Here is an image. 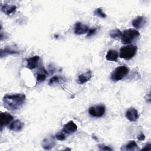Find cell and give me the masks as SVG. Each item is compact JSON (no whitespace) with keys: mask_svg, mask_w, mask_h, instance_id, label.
<instances>
[{"mask_svg":"<svg viewBox=\"0 0 151 151\" xmlns=\"http://www.w3.org/2000/svg\"><path fill=\"white\" fill-rule=\"evenodd\" d=\"M25 100V95L21 93L6 94L2 99L4 106L10 111L19 110L24 104Z\"/></svg>","mask_w":151,"mask_h":151,"instance_id":"cell-1","label":"cell"},{"mask_svg":"<svg viewBox=\"0 0 151 151\" xmlns=\"http://www.w3.org/2000/svg\"><path fill=\"white\" fill-rule=\"evenodd\" d=\"M140 35L139 32L136 29H128L123 31L121 41L123 44H129Z\"/></svg>","mask_w":151,"mask_h":151,"instance_id":"cell-2","label":"cell"},{"mask_svg":"<svg viewBox=\"0 0 151 151\" xmlns=\"http://www.w3.org/2000/svg\"><path fill=\"white\" fill-rule=\"evenodd\" d=\"M137 51V47L136 45H129L123 46L120 49V57L129 60L136 55Z\"/></svg>","mask_w":151,"mask_h":151,"instance_id":"cell-3","label":"cell"},{"mask_svg":"<svg viewBox=\"0 0 151 151\" xmlns=\"http://www.w3.org/2000/svg\"><path fill=\"white\" fill-rule=\"evenodd\" d=\"M129 72V68L126 66H120L114 69L110 74V78L114 81H120L123 79Z\"/></svg>","mask_w":151,"mask_h":151,"instance_id":"cell-4","label":"cell"},{"mask_svg":"<svg viewBox=\"0 0 151 151\" xmlns=\"http://www.w3.org/2000/svg\"><path fill=\"white\" fill-rule=\"evenodd\" d=\"M106 111L105 106L103 105H96L90 107L88 109V112L90 115L94 117H102Z\"/></svg>","mask_w":151,"mask_h":151,"instance_id":"cell-5","label":"cell"},{"mask_svg":"<svg viewBox=\"0 0 151 151\" xmlns=\"http://www.w3.org/2000/svg\"><path fill=\"white\" fill-rule=\"evenodd\" d=\"M88 30V27L81 22H77L74 24V32L77 35H82L87 33Z\"/></svg>","mask_w":151,"mask_h":151,"instance_id":"cell-6","label":"cell"},{"mask_svg":"<svg viewBox=\"0 0 151 151\" xmlns=\"http://www.w3.org/2000/svg\"><path fill=\"white\" fill-rule=\"evenodd\" d=\"M40 57L38 55H34L30 58H28L26 60L27 61V68L33 70L36 68L38 66L39 61H40Z\"/></svg>","mask_w":151,"mask_h":151,"instance_id":"cell-7","label":"cell"},{"mask_svg":"<svg viewBox=\"0 0 151 151\" xmlns=\"http://www.w3.org/2000/svg\"><path fill=\"white\" fill-rule=\"evenodd\" d=\"M77 126L76 124L73 121H69L64 126L61 132L66 135L75 132L77 130Z\"/></svg>","mask_w":151,"mask_h":151,"instance_id":"cell-8","label":"cell"},{"mask_svg":"<svg viewBox=\"0 0 151 151\" xmlns=\"http://www.w3.org/2000/svg\"><path fill=\"white\" fill-rule=\"evenodd\" d=\"M147 18L144 16H139L134 18L132 22V25L136 29H140L143 28L146 24Z\"/></svg>","mask_w":151,"mask_h":151,"instance_id":"cell-9","label":"cell"},{"mask_svg":"<svg viewBox=\"0 0 151 151\" xmlns=\"http://www.w3.org/2000/svg\"><path fill=\"white\" fill-rule=\"evenodd\" d=\"M126 117L130 122H135L139 117L138 111L134 107H130L128 109L126 112Z\"/></svg>","mask_w":151,"mask_h":151,"instance_id":"cell-10","label":"cell"},{"mask_svg":"<svg viewBox=\"0 0 151 151\" xmlns=\"http://www.w3.org/2000/svg\"><path fill=\"white\" fill-rule=\"evenodd\" d=\"M1 130L4 126H5L9 124V123L13 120V116L8 112H4L1 113Z\"/></svg>","mask_w":151,"mask_h":151,"instance_id":"cell-11","label":"cell"},{"mask_svg":"<svg viewBox=\"0 0 151 151\" xmlns=\"http://www.w3.org/2000/svg\"><path fill=\"white\" fill-rule=\"evenodd\" d=\"M55 145V142L53 136L45 137L42 142V146L45 150H50Z\"/></svg>","mask_w":151,"mask_h":151,"instance_id":"cell-12","label":"cell"},{"mask_svg":"<svg viewBox=\"0 0 151 151\" xmlns=\"http://www.w3.org/2000/svg\"><path fill=\"white\" fill-rule=\"evenodd\" d=\"M92 77V74L90 70H87L86 73L80 74L77 78V83L80 84H84L89 81Z\"/></svg>","mask_w":151,"mask_h":151,"instance_id":"cell-13","label":"cell"},{"mask_svg":"<svg viewBox=\"0 0 151 151\" xmlns=\"http://www.w3.org/2000/svg\"><path fill=\"white\" fill-rule=\"evenodd\" d=\"M1 10L6 15H9L15 12V11H17V6L14 5H8L5 4L4 5H1Z\"/></svg>","mask_w":151,"mask_h":151,"instance_id":"cell-14","label":"cell"},{"mask_svg":"<svg viewBox=\"0 0 151 151\" xmlns=\"http://www.w3.org/2000/svg\"><path fill=\"white\" fill-rule=\"evenodd\" d=\"M24 124L23 122H22L20 120H15L14 122H12L9 126V129L14 132H19L21 131L23 127H24Z\"/></svg>","mask_w":151,"mask_h":151,"instance_id":"cell-15","label":"cell"},{"mask_svg":"<svg viewBox=\"0 0 151 151\" xmlns=\"http://www.w3.org/2000/svg\"><path fill=\"white\" fill-rule=\"evenodd\" d=\"M119 57V54L114 50H110L107 51L106 55V59L110 61H117Z\"/></svg>","mask_w":151,"mask_h":151,"instance_id":"cell-16","label":"cell"},{"mask_svg":"<svg viewBox=\"0 0 151 151\" xmlns=\"http://www.w3.org/2000/svg\"><path fill=\"white\" fill-rule=\"evenodd\" d=\"M19 53V51L12 49L10 47H5L4 49L1 50V57H6L8 55H12Z\"/></svg>","mask_w":151,"mask_h":151,"instance_id":"cell-17","label":"cell"},{"mask_svg":"<svg viewBox=\"0 0 151 151\" xmlns=\"http://www.w3.org/2000/svg\"><path fill=\"white\" fill-rule=\"evenodd\" d=\"M138 149V145L136 143L134 140L130 141L127 144L124 145L123 147L122 146L121 150H135Z\"/></svg>","mask_w":151,"mask_h":151,"instance_id":"cell-18","label":"cell"},{"mask_svg":"<svg viewBox=\"0 0 151 151\" xmlns=\"http://www.w3.org/2000/svg\"><path fill=\"white\" fill-rule=\"evenodd\" d=\"M122 34V32L119 29H117V28L112 29L109 32L110 37L111 38L116 39V40H117L119 38H121Z\"/></svg>","mask_w":151,"mask_h":151,"instance_id":"cell-19","label":"cell"},{"mask_svg":"<svg viewBox=\"0 0 151 151\" xmlns=\"http://www.w3.org/2000/svg\"><path fill=\"white\" fill-rule=\"evenodd\" d=\"M47 72L46 71V70H45L44 69L42 70V72L39 73L37 76V81L38 82H42L44 81L47 77Z\"/></svg>","mask_w":151,"mask_h":151,"instance_id":"cell-20","label":"cell"},{"mask_svg":"<svg viewBox=\"0 0 151 151\" xmlns=\"http://www.w3.org/2000/svg\"><path fill=\"white\" fill-rule=\"evenodd\" d=\"M94 15L102 18H105L106 17V14L103 11L101 8H96L94 11Z\"/></svg>","mask_w":151,"mask_h":151,"instance_id":"cell-21","label":"cell"},{"mask_svg":"<svg viewBox=\"0 0 151 151\" xmlns=\"http://www.w3.org/2000/svg\"><path fill=\"white\" fill-rule=\"evenodd\" d=\"M62 80V78L61 77H60L59 76H54L53 77H52L50 80H49V83L48 84L50 85H52L54 84H57V83H59L61 80Z\"/></svg>","mask_w":151,"mask_h":151,"instance_id":"cell-22","label":"cell"},{"mask_svg":"<svg viewBox=\"0 0 151 151\" xmlns=\"http://www.w3.org/2000/svg\"><path fill=\"white\" fill-rule=\"evenodd\" d=\"M55 138L58 140H64L65 139V134L63 133L62 132H60V133H57L56 135H55Z\"/></svg>","mask_w":151,"mask_h":151,"instance_id":"cell-23","label":"cell"},{"mask_svg":"<svg viewBox=\"0 0 151 151\" xmlns=\"http://www.w3.org/2000/svg\"><path fill=\"white\" fill-rule=\"evenodd\" d=\"M98 147L100 149V150H113V149L111 148L110 146H106L103 144L99 145Z\"/></svg>","mask_w":151,"mask_h":151,"instance_id":"cell-24","label":"cell"},{"mask_svg":"<svg viewBox=\"0 0 151 151\" xmlns=\"http://www.w3.org/2000/svg\"><path fill=\"white\" fill-rule=\"evenodd\" d=\"M97 28H90V29H88V31H87V37H90L93 35H94L96 31H97Z\"/></svg>","mask_w":151,"mask_h":151,"instance_id":"cell-25","label":"cell"},{"mask_svg":"<svg viewBox=\"0 0 151 151\" xmlns=\"http://www.w3.org/2000/svg\"><path fill=\"white\" fill-rule=\"evenodd\" d=\"M145 139V134H144L143 133H140V134L137 136V139H138L139 141L144 140Z\"/></svg>","mask_w":151,"mask_h":151,"instance_id":"cell-26","label":"cell"},{"mask_svg":"<svg viewBox=\"0 0 151 151\" xmlns=\"http://www.w3.org/2000/svg\"><path fill=\"white\" fill-rule=\"evenodd\" d=\"M142 150H151V144L150 143H147Z\"/></svg>","mask_w":151,"mask_h":151,"instance_id":"cell-27","label":"cell"}]
</instances>
